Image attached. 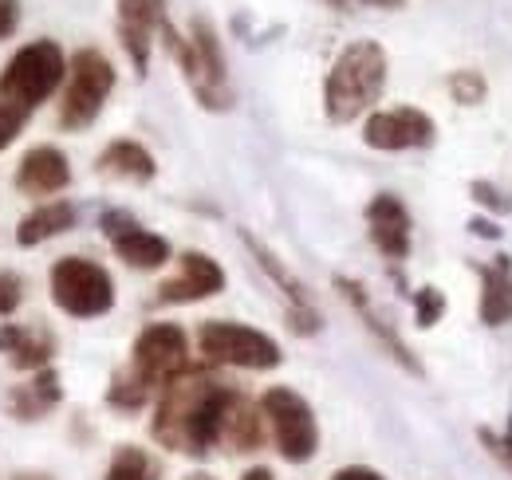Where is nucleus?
Masks as SVG:
<instances>
[{"label": "nucleus", "instance_id": "473e14b6", "mask_svg": "<svg viewBox=\"0 0 512 480\" xmlns=\"http://www.w3.org/2000/svg\"><path fill=\"white\" fill-rule=\"evenodd\" d=\"M331 480H386V477L375 473V469H367V465H347V469H339Z\"/></svg>", "mask_w": 512, "mask_h": 480}, {"label": "nucleus", "instance_id": "e433bc0d", "mask_svg": "<svg viewBox=\"0 0 512 480\" xmlns=\"http://www.w3.org/2000/svg\"><path fill=\"white\" fill-rule=\"evenodd\" d=\"M371 4H383V8H398L402 0H371Z\"/></svg>", "mask_w": 512, "mask_h": 480}, {"label": "nucleus", "instance_id": "b1692460", "mask_svg": "<svg viewBox=\"0 0 512 480\" xmlns=\"http://www.w3.org/2000/svg\"><path fill=\"white\" fill-rule=\"evenodd\" d=\"M107 480H158V469H154V461H150L142 449L123 445V449L115 453L111 469H107Z\"/></svg>", "mask_w": 512, "mask_h": 480}, {"label": "nucleus", "instance_id": "f257e3e1", "mask_svg": "<svg viewBox=\"0 0 512 480\" xmlns=\"http://www.w3.org/2000/svg\"><path fill=\"white\" fill-rule=\"evenodd\" d=\"M241 390H233L229 382L205 374V370H186L178 374L154 406V441L186 453V457H205L209 449L221 445L229 410L237 406Z\"/></svg>", "mask_w": 512, "mask_h": 480}, {"label": "nucleus", "instance_id": "ddd939ff", "mask_svg": "<svg viewBox=\"0 0 512 480\" xmlns=\"http://www.w3.org/2000/svg\"><path fill=\"white\" fill-rule=\"evenodd\" d=\"M225 292V268L205 252H182L178 272L158 288V303H197Z\"/></svg>", "mask_w": 512, "mask_h": 480}, {"label": "nucleus", "instance_id": "2f4dec72", "mask_svg": "<svg viewBox=\"0 0 512 480\" xmlns=\"http://www.w3.org/2000/svg\"><path fill=\"white\" fill-rule=\"evenodd\" d=\"M20 24V0H0V40H8Z\"/></svg>", "mask_w": 512, "mask_h": 480}, {"label": "nucleus", "instance_id": "f3484780", "mask_svg": "<svg viewBox=\"0 0 512 480\" xmlns=\"http://www.w3.org/2000/svg\"><path fill=\"white\" fill-rule=\"evenodd\" d=\"M0 355H8L16 370L36 374L56 355V335L48 327H36V323H4L0 327Z\"/></svg>", "mask_w": 512, "mask_h": 480}, {"label": "nucleus", "instance_id": "6ab92c4d", "mask_svg": "<svg viewBox=\"0 0 512 480\" xmlns=\"http://www.w3.org/2000/svg\"><path fill=\"white\" fill-rule=\"evenodd\" d=\"M95 170H99V174H107V178L150 181L154 174H158V162H154V154H150L142 142H134V138H119V142H111V146L95 158Z\"/></svg>", "mask_w": 512, "mask_h": 480}, {"label": "nucleus", "instance_id": "1a4fd4ad", "mask_svg": "<svg viewBox=\"0 0 512 480\" xmlns=\"http://www.w3.org/2000/svg\"><path fill=\"white\" fill-rule=\"evenodd\" d=\"M130 374L150 390L162 394L178 374L190 370V343L178 323H150L130 347Z\"/></svg>", "mask_w": 512, "mask_h": 480}, {"label": "nucleus", "instance_id": "2eb2a0df", "mask_svg": "<svg viewBox=\"0 0 512 480\" xmlns=\"http://www.w3.org/2000/svg\"><path fill=\"white\" fill-rule=\"evenodd\" d=\"M71 185V166L60 146H32L16 166V189L28 197H52Z\"/></svg>", "mask_w": 512, "mask_h": 480}, {"label": "nucleus", "instance_id": "9d476101", "mask_svg": "<svg viewBox=\"0 0 512 480\" xmlns=\"http://www.w3.org/2000/svg\"><path fill=\"white\" fill-rule=\"evenodd\" d=\"M438 138V126L426 111L418 107H394V111H375L367 126H363V142L386 150V154H398V150H422V146H434Z\"/></svg>", "mask_w": 512, "mask_h": 480}, {"label": "nucleus", "instance_id": "c9c22d12", "mask_svg": "<svg viewBox=\"0 0 512 480\" xmlns=\"http://www.w3.org/2000/svg\"><path fill=\"white\" fill-rule=\"evenodd\" d=\"M16 480H52V477H48V473H20Z\"/></svg>", "mask_w": 512, "mask_h": 480}, {"label": "nucleus", "instance_id": "6e6552de", "mask_svg": "<svg viewBox=\"0 0 512 480\" xmlns=\"http://www.w3.org/2000/svg\"><path fill=\"white\" fill-rule=\"evenodd\" d=\"M197 347L201 355L217 366H237V370H272L280 366V343L256 327L245 323H229V319H209L197 331Z\"/></svg>", "mask_w": 512, "mask_h": 480}, {"label": "nucleus", "instance_id": "aec40b11", "mask_svg": "<svg viewBox=\"0 0 512 480\" xmlns=\"http://www.w3.org/2000/svg\"><path fill=\"white\" fill-rule=\"evenodd\" d=\"M75 205L67 201V197H56V201H44V205H36L24 221H20V229H16V240L24 244V248H36V244H44V240L52 237H64L67 229H75Z\"/></svg>", "mask_w": 512, "mask_h": 480}, {"label": "nucleus", "instance_id": "7ed1b4c3", "mask_svg": "<svg viewBox=\"0 0 512 480\" xmlns=\"http://www.w3.org/2000/svg\"><path fill=\"white\" fill-rule=\"evenodd\" d=\"M386 87V52L375 40H355L339 52L323 79V115L339 126L367 115Z\"/></svg>", "mask_w": 512, "mask_h": 480}, {"label": "nucleus", "instance_id": "c756f323", "mask_svg": "<svg viewBox=\"0 0 512 480\" xmlns=\"http://www.w3.org/2000/svg\"><path fill=\"white\" fill-rule=\"evenodd\" d=\"M24 122H28V115H24L20 107H12V103L0 99V150L12 146V138L24 130Z\"/></svg>", "mask_w": 512, "mask_h": 480}, {"label": "nucleus", "instance_id": "72a5a7b5", "mask_svg": "<svg viewBox=\"0 0 512 480\" xmlns=\"http://www.w3.org/2000/svg\"><path fill=\"white\" fill-rule=\"evenodd\" d=\"M469 229H473L477 237H485V240H497V237H501V229H497L493 221H481V217H477V221H469Z\"/></svg>", "mask_w": 512, "mask_h": 480}, {"label": "nucleus", "instance_id": "bb28decb", "mask_svg": "<svg viewBox=\"0 0 512 480\" xmlns=\"http://www.w3.org/2000/svg\"><path fill=\"white\" fill-rule=\"evenodd\" d=\"M469 197H473L481 209L497 213V217L512 213V193L509 189H501V185H493V181H473V185H469Z\"/></svg>", "mask_w": 512, "mask_h": 480}, {"label": "nucleus", "instance_id": "f03ea898", "mask_svg": "<svg viewBox=\"0 0 512 480\" xmlns=\"http://www.w3.org/2000/svg\"><path fill=\"white\" fill-rule=\"evenodd\" d=\"M162 36H166L170 56L182 67L186 83H190L193 99L205 111H229L233 107V83H229V63H225V48H221L217 28L205 16H193L186 36L170 20L162 24Z\"/></svg>", "mask_w": 512, "mask_h": 480}, {"label": "nucleus", "instance_id": "cd10ccee", "mask_svg": "<svg viewBox=\"0 0 512 480\" xmlns=\"http://www.w3.org/2000/svg\"><path fill=\"white\" fill-rule=\"evenodd\" d=\"M442 315H446V292L442 288H422L414 296V319H418V327H434Z\"/></svg>", "mask_w": 512, "mask_h": 480}, {"label": "nucleus", "instance_id": "7c9ffc66", "mask_svg": "<svg viewBox=\"0 0 512 480\" xmlns=\"http://www.w3.org/2000/svg\"><path fill=\"white\" fill-rule=\"evenodd\" d=\"M24 300V280L16 272H0V315H12Z\"/></svg>", "mask_w": 512, "mask_h": 480}, {"label": "nucleus", "instance_id": "423d86ee", "mask_svg": "<svg viewBox=\"0 0 512 480\" xmlns=\"http://www.w3.org/2000/svg\"><path fill=\"white\" fill-rule=\"evenodd\" d=\"M52 300L71 319H99L115 307V280L87 256H64L52 268Z\"/></svg>", "mask_w": 512, "mask_h": 480}, {"label": "nucleus", "instance_id": "39448f33", "mask_svg": "<svg viewBox=\"0 0 512 480\" xmlns=\"http://www.w3.org/2000/svg\"><path fill=\"white\" fill-rule=\"evenodd\" d=\"M115 91V67L103 52L95 48H79L67 63V87L64 103H60V126L64 130H87L99 119L103 103Z\"/></svg>", "mask_w": 512, "mask_h": 480}, {"label": "nucleus", "instance_id": "9b49d317", "mask_svg": "<svg viewBox=\"0 0 512 480\" xmlns=\"http://www.w3.org/2000/svg\"><path fill=\"white\" fill-rule=\"evenodd\" d=\"M99 225H103V237L111 240V248L119 252V260L138 268V272H154L170 260V240L142 229L127 209H107L99 217Z\"/></svg>", "mask_w": 512, "mask_h": 480}, {"label": "nucleus", "instance_id": "4468645a", "mask_svg": "<svg viewBox=\"0 0 512 480\" xmlns=\"http://www.w3.org/2000/svg\"><path fill=\"white\" fill-rule=\"evenodd\" d=\"M335 288L343 292V300L355 307V315L363 319V327L379 339V347H383L390 359L398 362V366H406L410 374H422V362L414 359V351L406 347V339H402V335L386 323L383 315H379V307L371 303V296H367V288H363V284H355V280H347V276H335Z\"/></svg>", "mask_w": 512, "mask_h": 480}, {"label": "nucleus", "instance_id": "f704fd0d", "mask_svg": "<svg viewBox=\"0 0 512 480\" xmlns=\"http://www.w3.org/2000/svg\"><path fill=\"white\" fill-rule=\"evenodd\" d=\"M190 480H209V477H190ZM241 480H272V473H268V469H249Z\"/></svg>", "mask_w": 512, "mask_h": 480}, {"label": "nucleus", "instance_id": "f8f14e48", "mask_svg": "<svg viewBox=\"0 0 512 480\" xmlns=\"http://www.w3.org/2000/svg\"><path fill=\"white\" fill-rule=\"evenodd\" d=\"M166 24V0H119V40L138 75L150 67L154 36Z\"/></svg>", "mask_w": 512, "mask_h": 480}, {"label": "nucleus", "instance_id": "20e7f679", "mask_svg": "<svg viewBox=\"0 0 512 480\" xmlns=\"http://www.w3.org/2000/svg\"><path fill=\"white\" fill-rule=\"evenodd\" d=\"M67 79V60L56 40H32L24 44L0 71V99L32 115L60 83Z\"/></svg>", "mask_w": 512, "mask_h": 480}, {"label": "nucleus", "instance_id": "dca6fc26", "mask_svg": "<svg viewBox=\"0 0 512 480\" xmlns=\"http://www.w3.org/2000/svg\"><path fill=\"white\" fill-rule=\"evenodd\" d=\"M367 229L375 248L386 260H406L410 256V213L394 193H379L367 205Z\"/></svg>", "mask_w": 512, "mask_h": 480}, {"label": "nucleus", "instance_id": "393cba45", "mask_svg": "<svg viewBox=\"0 0 512 480\" xmlns=\"http://www.w3.org/2000/svg\"><path fill=\"white\" fill-rule=\"evenodd\" d=\"M107 402H111L115 410H127L130 414V410H142V406L150 402V390L123 366V370L111 378V386H107Z\"/></svg>", "mask_w": 512, "mask_h": 480}, {"label": "nucleus", "instance_id": "a211bd4d", "mask_svg": "<svg viewBox=\"0 0 512 480\" xmlns=\"http://www.w3.org/2000/svg\"><path fill=\"white\" fill-rule=\"evenodd\" d=\"M481 303L477 315L485 327H505L512 323V260L497 256L493 264H481Z\"/></svg>", "mask_w": 512, "mask_h": 480}, {"label": "nucleus", "instance_id": "c85d7f7f", "mask_svg": "<svg viewBox=\"0 0 512 480\" xmlns=\"http://www.w3.org/2000/svg\"><path fill=\"white\" fill-rule=\"evenodd\" d=\"M477 437H481V445H485L501 465H509L512 469V421H509V429H505V433H497V429H489V425H485V429H477Z\"/></svg>", "mask_w": 512, "mask_h": 480}, {"label": "nucleus", "instance_id": "5701e85b", "mask_svg": "<svg viewBox=\"0 0 512 480\" xmlns=\"http://www.w3.org/2000/svg\"><path fill=\"white\" fill-rule=\"evenodd\" d=\"M241 237H245L249 252L256 256V264L268 272V280H272V284H276V288L288 296V303H292L288 311H316V307H312V300H308V292H304V284H300V280H296V276L284 268V260H280L272 248H264V244H260L253 233H241Z\"/></svg>", "mask_w": 512, "mask_h": 480}, {"label": "nucleus", "instance_id": "a878e982", "mask_svg": "<svg viewBox=\"0 0 512 480\" xmlns=\"http://www.w3.org/2000/svg\"><path fill=\"white\" fill-rule=\"evenodd\" d=\"M446 87H449V95H453V103H461V107H477V103H485V95H489L485 75H481V71H473V67L453 71Z\"/></svg>", "mask_w": 512, "mask_h": 480}, {"label": "nucleus", "instance_id": "412c9836", "mask_svg": "<svg viewBox=\"0 0 512 480\" xmlns=\"http://www.w3.org/2000/svg\"><path fill=\"white\" fill-rule=\"evenodd\" d=\"M60 398H64V390H60V374H56L52 366H44V370L32 374V382H24V386L12 390L8 410H12L20 421H36V418H44L52 406H60Z\"/></svg>", "mask_w": 512, "mask_h": 480}, {"label": "nucleus", "instance_id": "4be33fe9", "mask_svg": "<svg viewBox=\"0 0 512 480\" xmlns=\"http://www.w3.org/2000/svg\"><path fill=\"white\" fill-rule=\"evenodd\" d=\"M264 441V414L260 406H253L245 394L237 398V406L229 410V421H225V433H221V445L229 453H253Z\"/></svg>", "mask_w": 512, "mask_h": 480}, {"label": "nucleus", "instance_id": "0eeeda50", "mask_svg": "<svg viewBox=\"0 0 512 480\" xmlns=\"http://www.w3.org/2000/svg\"><path fill=\"white\" fill-rule=\"evenodd\" d=\"M260 414L272 429V441L280 449L284 461L292 465H304L316 457L320 449V425L316 414L308 406V398H300L292 386H272L264 398H260Z\"/></svg>", "mask_w": 512, "mask_h": 480}]
</instances>
